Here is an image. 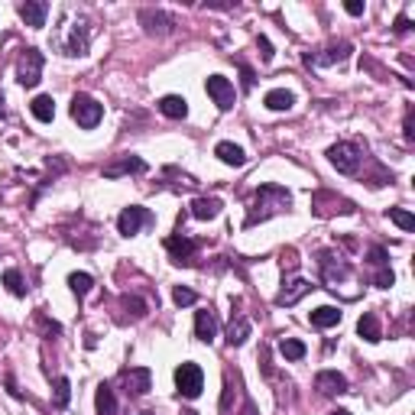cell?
I'll return each instance as SVG.
<instances>
[{"instance_id": "6da1fadb", "label": "cell", "mask_w": 415, "mask_h": 415, "mask_svg": "<svg viewBox=\"0 0 415 415\" xmlns=\"http://www.w3.org/2000/svg\"><path fill=\"white\" fill-rule=\"evenodd\" d=\"M289 208H292V195H289V188L276 185V182H266V185L256 188L253 202H250V208H246L244 228H256V224L276 218V214L289 211Z\"/></svg>"}, {"instance_id": "7a4b0ae2", "label": "cell", "mask_w": 415, "mask_h": 415, "mask_svg": "<svg viewBox=\"0 0 415 415\" xmlns=\"http://www.w3.org/2000/svg\"><path fill=\"white\" fill-rule=\"evenodd\" d=\"M72 120H75L81 130H94L104 120V107L94 101L91 94H75V98H72Z\"/></svg>"}, {"instance_id": "3957f363", "label": "cell", "mask_w": 415, "mask_h": 415, "mask_svg": "<svg viewBox=\"0 0 415 415\" xmlns=\"http://www.w3.org/2000/svg\"><path fill=\"white\" fill-rule=\"evenodd\" d=\"M328 162L341 176H354V172L360 169V162H364V153H360L357 143H334L328 150Z\"/></svg>"}, {"instance_id": "277c9868", "label": "cell", "mask_w": 415, "mask_h": 415, "mask_svg": "<svg viewBox=\"0 0 415 415\" xmlns=\"http://www.w3.org/2000/svg\"><path fill=\"white\" fill-rule=\"evenodd\" d=\"M68 36H55V46L62 49V55H85L88 52V20L85 17H78L75 23L65 29Z\"/></svg>"}, {"instance_id": "5b68a950", "label": "cell", "mask_w": 415, "mask_h": 415, "mask_svg": "<svg viewBox=\"0 0 415 415\" xmlns=\"http://www.w3.org/2000/svg\"><path fill=\"white\" fill-rule=\"evenodd\" d=\"M176 390H178V396L182 399H198L202 396V390H204V373H202V367L198 364H182L176 370Z\"/></svg>"}, {"instance_id": "8992f818", "label": "cell", "mask_w": 415, "mask_h": 415, "mask_svg": "<svg viewBox=\"0 0 415 415\" xmlns=\"http://www.w3.org/2000/svg\"><path fill=\"white\" fill-rule=\"evenodd\" d=\"M43 65H46L43 52L23 49V55H20V62H17V81L23 88H36L39 85V78H43Z\"/></svg>"}, {"instance_id": "52a82bcc", "label": "cell", "mask_w": 415, "mask_h": 415, "mask_svg": "<svg viewBox=\"0 0 415 415\" xmlns=\"http://www.w3.org/2000/svg\"><path fill=\"white\" fill-rule=\"evenodd\" d=\"M153 220V214L146 211V208H140V204H130V208H124L117 218V230L124 234V237H136L140 230L146 228Z\"/></svg>"}, {"instance_id": "ba28073f", "label": "cell", "mask_w": 415, "mask_h": 415, "mask_svg": "<svg viewBox=\"0 0 415 415\" xmlns=\"http://www.w3.org/2000/svg\"><path fill=\"white\" fill-rule=\"evenodd\" d=\"M204 88H208L211 101L218 104L220 110H230L234 107V101H237V91H234V85H230L224 75H211L208 81H204Z\"/></svg>"}, {"instance_id": "9c48e42d", "label": "cell", "mask_w": 415, "mask_h": 415, "mask_svg": "<svg viewBox=\"0 0 415 415\" xmlns=\"http://www.w3.org/2000/svg\"><path fill=\"white\" fill-rule=\"evenodd\" d=\"M322 276H324V282H328L331 289H338V282L350 276V263L341 260V256L322 253Z\"/></svg>"}, {"instance_id": "30bf717a", "label": "cell", "mask_w": 415, "mask_h": 415, "mask_svg": "<svg viewBox=\"0 0 415 415\" xmlns=\"http://www.w3.org/2000/svg\"><path fill=\"white\" fill-rule=\"evenodd\" d=\"M315 390L322 396H338V393H348V376L338 370H322L315 376Z\"/></svg>"}, {"instance_id": "8fae6325", "label": "cell", "mask_w": 415, "mask_h": 415, "mask_svg": "<svg viewBox=\"0 0 415 415\" xmlns=\"http://www.w3.org/2000/svg\"><path fill=\"white\" fill-rule=\"evenodd\" d=\"M140 23H143V29L150 36H166V33H172L176 20L166 17L162 10H140Z\"/></svg>"}, {"instance_id": "7c38bea8", "label": "cell", "mask_w": 415, "mask_h": 415, "mask_svg": "<svg viewBox=\"0 0 415 415\" xmlns=\"http://www.w3.org/2000/svg\"><path fill=\"white\" fill-rule=\"evenodd\" d=\"M17 13L23 17L26 26H33V29H43L46 26V17H49V4H43V0H26V4H20Z\"/></svg>"}, {"instance_id": "4fadbf2b", "label": "cell", "mask_w": 415, "mask_h": 415, "mask_svg": "<svg viewBox=\"0 0 415 415\" xmlns=\"http://www.w3.org/2000/svg\"><path fill=\"white\" fill-rule=\"evenodd\" d=\"M150 383H153V373L146 370V367H130L124 373V386H127L130 396H146L150 393Z\"/></svg>"}, {"instance_id": "5bb4252c", "label": "cell", "mask_w": 415, "mask_h": 415, "mask_svg": "<svg viewBox=\"0 0 415 415\" xmlns=\"http://www.w3.org/2000/svg\"><path fill=\"white\" fill-rule=\"evenodd\" d=\"M350 55V43H331L328 49H322V55H305V65H334V62H344Z\"/></svg>"}, {"instance_id": "9a60e30c", "label": "cell", "mask_w": 415, "mask_h": 415, "mask_svg": "<svg viewBox=\"0 0 415 415\" xmlns=\"http://www.w3.org/2000/svg\"><path fill=\"white\" fill-rule=\"evenodd\" d=\"M130 172H146V162L140 159V156H120V159H114L110 166H104V176L107 178H117V176H130Z\"/></svg>"}, {"instance_id": "2e32d148", "label": "cell", "mask_w": 415, "mask_h": 415, "mask_svg": "<svg viewBox=\"0 0 415 415\" xmlns=\"http://www.w3.org/2000/svg\"><path fill=\"white\" fill-rule=\"evenodd\" d=\"M166 250H169L172 263H192V256H195V240H188L185 234H176V237L166 240Z\"/></svg>"}, {"instance_id": "e0dca14e", "label": "cell", "mask_w": 415, "mask_h": 415, "mask_svg": "<svg viewBox=\"0 0 415 415\" xmlns=\"http://www.w3.org/2000/svg\"><path fill=\"white\" fill-rule=\"evenodd\" d=\"M195 338L204 341V344H211V341L218 338V318H214L211 308L195 312Z\"/></svg>"}, {"instance_id": "ac0fdd59", "label": "cell", "mask_w": 415, "mask_h": 415, "mask_svg": "<svg viewBox=\"0 0 415 415\" xmlns=\"http://www.w3.org/2000/svg\"><path fill=\"white\" fill-rule=\"evenodd\" d=\"M312 282H305V279H289L286 286H282V292L276 296V305H296L302 296H308L312 292Z\"/></svg>"}, {"instance_id": "d6986e66", "label": "cell", "mask_w": 415, "mask_h": 415, "mask_svg": "<svg viewBox=\"0 0 415 415\" xmlns=\"http://www.w3.org/2000/svg\"><path fill=\"white\" fill-rule=\"evenodd\" d=\"M159 114H166L169 120H185L188 117V101L182 98V94H166V98H159Z\"/></svg>"}, {"instance_id": "ffe728a7", "label": "cell", "mask_w": 415, "mask_h": 415, "mask_svg": "<svg viewBox=\"0 0 415 415\" xmlns=\"http://www.w3.org/2000/svg\"><path fill=\"white\" fill-rule=\"evenodd\" d=\"M246 338H250V322L240 312H234L230 315V328H228V344L230 348H240Z\"/></svg>"}, {"instance_id": "44dd1931", "label": "cell", "mask_w": 415, "mask_h": 415, "mask_svg": "<svg viewBox=\"0 0 415 415\" xmlns=\"http://www.w3.org/2000/svg\"><path fill=\"white\" fill-rule=\"evenodd\" d=\"M214 156H218V159L224 162V166H234V169H240V166H244V162H246L244 150H240L237 143H228V140H224V143H218V146H214Z\"/></svg>"}, {"instance_id": "7402d4cb", "label": "cell", "mask_w": 415, "mask_h": 415, "mask_svg": "<svg viewBox=\"0 0 415 415\" xmlns=\"http://www.w3.org/2000/svg\"><path fill=\"white\" fill-rule=\"evenodd\" d=\"M357 334L364 341H370V344H376V341L383 338V331H380V318L373 312H364L360 315V322H357Z\"/></svg>"}, {"instance_id": "603a6c76", "label": "cell", "mask_w": 415, "mask_h": 415, "mask_svg": "<svg viewBox=\"0 0 415 415\" xmlns=\"http://www.w3.org/2000/svg\"><path fill=\"white\" fill-rule=\"evenodd\" d=\"M220 214V198H195L192 202V218L198 220H214Z\"/></svg>"}, {"instance_id": "cb8c5ba5", "label": "cell", "mask_w": 415, "mask_h": 415, "mask_svg": "<svg viewBox=\"0 0 415 415\" xmlns=\"http://www.w3.org/2000/svg\"><path fill=\"white\" fill-rule=\"evenodd\" d=\"M263 104H266L270 110H292V104H296V94L286 91V88H272V91H266Z\"/></svg>"}, {"instance_id": "d4e9b609", "label": "cell", "mask_w": 415, "mask_h": 415, "mask_svg": "<svg viewBox=\"0 0 415 415\" xmlns=\"http://www.w3.org/2000/svg\"><path fill=\"white\" fill-rule=\"evenodd\" d=\"M29 110H33V117L39 120V124H52V117H55V101H52L49 94H39V98H33Z\"/></svg>"}, {"instance_id": "484cf974", "label": "cell", "mask_w": 415, "mask_h": 415, "mask_svg": "<svg viewBox=\"0 0 415 415\" xmlns=\"http://www.w3.org/2000/svg\"><path fill=\"white\" fill-rule=\"evenodd\" d=\"M312 324L315 328H334V324H341V308L334 305H322L312 312Z\"/></svg>"}, {"instance_id": "4316f807", "label": "cell", "mask_w": 415, "mask_h": 415, "mask_svg": "<svg viewBox=\"0 0 415 415\" xmlns=\"http://www.w3.org/2000/svg\"><path fill=\"white\" fill-rule=\"evenodd\" d=\"M94 402H98V415H117V399H114V390H110L107 383H101V386H98V396H94Z\"/></svg>"}, {"instance_id": "83f0119b", "label": "cell", "mask_w": 415, "mask_h": 415, "mask_svg": "<svg viewBox=\"0 0 415 415\" xmlns=\"http://www.w3.org/2000/svg\"><path fill=\"white\" fill-rule=\"evenodd\" d=\"M279 354L286 357V360H302V357L308 354V348L298 338H282L279 341Z\"/></svg>"}, {"instance_id": "f1b7e54d", "label": "cell", "mask_w": 415, "mask_h": 415, "mask_svg": "<svg viewBox=\"0 0 415 415\" xmlns=\"http://www.w3.org/2000/svg\"><path fill=\"white\" fill-rule=\"evenodd\" d=\"M68 286H72V292H75L78 298H85L88 292H91L94 279L88 276V272H72V276H68Z\"/></svg>"}, {"instance_id": "f546056e", "label": "cell", "mask_w": 415, "mask_h": 415, "mask_svg": "<svg viewBox=\"0 0 415 415\" xmlns=\"http://www.w3.org/2000/svg\"><path fill=\"white\" fill-rule=\"evenodd\" d=\"M4 286H7L17 298L26 296V282H23V276H20V270H7V272H4Z\"/></svg>"}, {"instance_id": "4dcf8cb0", "label": "cell", "mask_w": 415, "mask_h": 415, "mask_svg": "<svg viewBox=\"0 0 415 415\" xmlns=\"http://www.w3.org/2000/svg\"><path fill=\"white\" fill-rule=\"evenodd\" d=\"M390 220L402 230H415V218L409 211H402V208H390Z\"/></svg>"}, {"instance_id": "1f68e13d", "label": "cell", "mask_w": 415, "mask_h": 415, "mask_svg": "<svg viewBox=\"0 0 415 415\" xmlns=\"http://www.w3.org/2000/svg\"><path fill=\"white\" fill-rule=\"evenodd\" d=\"M68 396H72V383H68L65 376H59V380H55V406L65 409L68 406Z\"/></svg>"}, {"instance_id": "d6a6232c", "label": "cell", "mask_w": 415, "mask_h": 415, "mask_svg": "<svg viewBox=\"0 0 415 415\" xmlns=\"http://www.w3.org/2000/svg\"><path fill=\"white\" fill-rule=\"evenodd\" d=\"M172 302H176L178 308H182V305H195V292L185 289V286H176V289H172Z\"/></svg>"}, {"instance_id": "836d02e7", "label": "cell", "mask_w": 415, "mask_h": 415, "mask_svg": "<svg viewBox=\"0 0 415 415\" xmlns=\"http://www.w3.org/2000/svg\"><path fill=\"white\" fill-rule=\"evenodd\" d=\"M120 305L127 308V312L133 308V318H143V315H146V302H143V298H136V296H124V298H120Z\"/></svg>"}, {"instance_id": "e575fe53", "label": "cell", "mask_w": 415, "mask_h": 415, "mask_svg": "<svg viewBox=\"0 0 415 415\" xmlns=\"http://www.w3.org/2000/svg\"><path fill=\"white\" fill-rule=\"evenodd\" d=\"M370 263L373 266H386V263H390V253H386V250H383V246H370Z\"/></svg>"}, {"instance_id": "d590c367", "label": "cell", "mask_w": 415, "mask_h": 415, "mask_svg": "<svg viewBox=\"0 0 415 415\" xmlns=\"http://www.w3.org/2000/svg\"><path fill=\"white\" fill-rule=\"evenodd\" d=\"M373 282H376L380 289H390L393 282H396V276H393V270H386V266H383V270L376 272V279H373Z\"/></svg>"}, {"instance_id": "8d00e7d4", "label": "cell", "mask_w": 415, "mask_h": 415, "mask_svg": "<svg viewBox=\"0 0 415 415\" xmlns=\"http://www.w3.org/2000/svg\"><path fill=\"white\" fill-rule=\"evenodd\" d=\"M256 46H260L263 62H272V43H270V39H266V36H260V39H256Z\"/></svg>"}, {"instance_id": "74e56055", "label": "cell", "mask_w": 415, "mask_h": 415, "mask_svg": "<svg viewBox=\"0 0 415 415\" xmlns=\"http://www.w3.org/2000/svg\"><path fill=\"white\" fill-rule=\"evenodd\" d=\"M298 260H296V250H282V270H296Z\"/></svg>"}, {"instance_id": "f35d334b", "label": "cell", "mask_w": 415, "mask_h": 415, "mask_svg": "<svg viewBox=\"0 0 415 415\" xmlns=\"http://www.w3.org/2000/svg\"><path fill=\"white\" fill-rule=\"evenodd\" d=\"M344 10H348L350 17H360V13H364V0H348V4H344Z\"/></svg>"}, {"instance_id": "ab89813d", "label": "cell", "mask_w": 415, "mask_h": 415, "mask_svg": "<svg viewBox=\"0 0 415 415\" xmlns=\"http://www.w3.org/2000/svg\"><path fill=\"white\" fill-rule=\"evenodd\" d=\"M240 72H244V88H253V68H246V65H240Z\"/></svg>"}, {"instance_id": "60d3db41", "label": "cell", "mask_w": 415, "mask_h": 415, "mask_svg": "<svg viewBox=\"0 0 415 415\" xmlns=\"http://www.w3.org/2000/svg\"><path fill=\"white\" fill-rule=\"evenodd\" d=\"M415 136V117H412V110L406 114V140H412Z\"/></svg>"}, {"instance_id": "b9f144b4", "label": "cell", "mask_w": 415, "mask_h": 415, "mask_svg": "<svg viewBox=\"0 0 415 415\" xmlns=\"http://www.w3.org/2000/svg\"><path fill=\"white\" fill-rule=\"evenodd\" d=\"M412 26H409V17H396V33L402 36V33H409Z\"/></svg>"}, {"instance_id": "7bdbcfd3", "label": "cell", "mask_w": 415, "mask_h": 415, "mask_svg": "<svg viewBox=\"0 0 415 415\" xmlns=\"http://www.w3.org/2000/svg\"><path fill=\"white\" fill-rule=\"evenodd\" d=\"M244 415H256V412H253V406H250V402H246V406H244Z\"/></svg>"}, {"instance_id": "ee69618b", "label": "cell", "mask_w": 415, "mask_h": 415, "mask_svg": "<svg viewBox=\"0 0 415 415\" xmlns=\"http://www.w3.org/2000/svg\"><path fill=\"white\" fill-rule=\"evenodd\" d=\"M328 415H350L348 409H334V412H328Z\"/></svg>"}, {"instance_id": "f6af8a7d", "label": "cell", "mask_w": 415, "mask_h": 415, "mask_svg": "<svg viewBox=\"0 0 415 415\" xmlns=\"http://www.w3.org/2000/svg\"><path fill=\"white\" fill-rule=\"evenodd\" d=\"M178 415H198V412H195V409H182V412H178Z\"/></svg>"}, {"instance_id": "bcb514c9", "label": "cell", "mask_w": 415, "mask_h": 415, "mask_svg": "<svg viewBox=\"0 0 415 415\" xmlns=\"http://www.w3.org/2000/svg\"><path fill=\"white\" fill-rule=\"evenodd\" d=\"M0 117H4V107H0Z\"/></svg>"}]
</instances>
